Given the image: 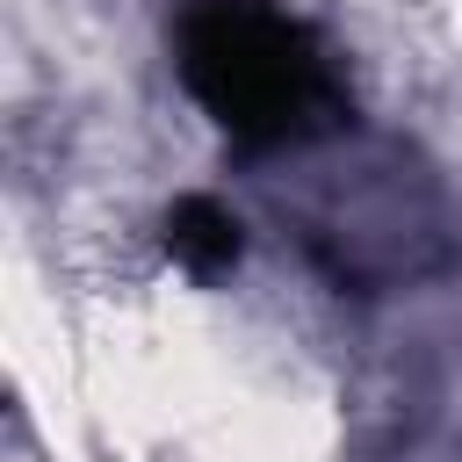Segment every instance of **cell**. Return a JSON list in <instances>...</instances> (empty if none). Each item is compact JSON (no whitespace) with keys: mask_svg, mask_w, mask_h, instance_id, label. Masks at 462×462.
I'll return each instance as SVG.
<instances>
[{"mask_svg":"<svg viewBox=\"0 0 462 462\" xmlns=\"http://www.w3.org/2000/svg\"><path fill=\"white\" fill-rule=\"evenodd\" d=\"M173 65L231 144L296 152L346 123V87L318 36L274 0H188L173 22Z\"/></svg>","mask_w":462,"mask_h":462,"instance_id":"6da1fadb","label":"cell"},{"mask_svg":"<svg viewBox=\"0 0 462 462\" xmlns=\"http://www.w3.org/2000/svg\"><path fill=\"white\" fill-rule=\"evenodd\" d=\"M166 245L195 267V274H224L231 260H238V217L224 209V202H209V195H188V202H173V217H166Z\"/></svg>","mask_w":462,"mask_h":462,"instance_id":"7a4b0ae2","label":"cell"}]
</instances>
